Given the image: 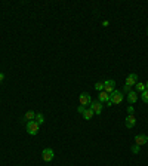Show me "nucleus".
Segmentation results:
<instances>
[{"mask_svg": "<svg viewBox=\"0 0 148 166\" xmlns=\"http://www.w3.org/2000/svg\"><path fill=\"white\" fill-rule=\"evenodd\" d=\"M110 99L111 102H113V106H117V104H121L123 102V99H125V97H123V92L121 91H113L110 93Z\"/></svg>", "mask_w": 148, "mask_h": 166, "instance_id": "1", "label": "nucleus"}, {"mask_svg": "<svg viewBox=\"0 0 148 166\" xmlns=\"http://www.w3.org/2000/svg\"><path fill=\"white\" fill-rule=\"evenodd\" d=\"M39 128H40V125L37 122L34 120L27 122V134H30V135H37L39 134Z\"/></svg>", "mask_w": 148, "mask_h": 166, "instance_id": "2", "label": "nucleus"}, {"mask_svg": "<svg viewBox=\"0 0 148 166\" xmlns=\"http://www.w3.org/2000/svg\"><path fill=\"white\" fill-rule=\"evenodd\" d=\"M89 108H90V110H92V111H93L95 114H98V116H99V114L102 113L104 104H101V102H99L98 99H96V101H93V99H92V102H90V106H89Z\"/></svg>", "mask_w": 148, "mask_h": 166, "instance_id": "3", "label": "nucleus"}, {"mask_svg": "<svg viewBox=\"0 0 148 166\" xmlns=\"http://www.w3.org/2000/svg\"><path fill=\"white\" fill-rule=\"evenodd\" d=\"M79 101H80V106L89 107V106H90V102H92V98H90V95H89L88 92H81Z\"/></svg>", "mask_w": 148, "mask_h": 166, "instance_id": "4", "label": "nucleus"}, {"mask_svg": "<svg viewBox=\"0 0 148 166\" xmlns=\"http://www.w3.org/2000/svg\"><path fill=\"white\" fill-rule=\"evenodd\" d=\"M104 91L107 92V93H111L113 91H116V80H113V79L105 80L104 82Z\"/></svg>", "mask_w": 148, "mask_h": 166, "instance_id": "5", "label": "nucleus"}, {"mask_svg": "<svg viewBox=\"0 0 148 166\" xmlns=\"http://www.w3.org/2000/svg\"><path fill=\"white\" fill-rule=\"evenodd\" d=\"M53 157H55V153H53L52 148H44L42 151V159L44 162H51V160H53Z\"/></svg>", "mask_w": 148, "mask_h": 166, "instance_id": "6", "label": "nucleus"}, {"mask_svg": "<svg viewBox=\"0 0 148 166\" xmlns=\"http://www.w3.org/2000/svg\"><path fill=\"white\" fill-rule=\"evenodd\" d=\"M138 83V74L136 73H130V74L126 77V86H135Z\"/></svg>", "mask_w": 148, "mask_h": 166, "instance_id": "7", "label": "nucleus"}, {"mask_svg": "<svg viewBox=\"0 0 148 166\" xmlns=\"http://www.w3.org/2000/svg\"><path fill=\"white\" fill-rule=\"evenodd\" d=\"M138 98H139V95H138V92H136V91H130L129 93H127V97H126L127 102H129L130 106H133V104L138 101Z\"/></svg>", "mask_w": 148, "mask_h": 166, "instance_id": "8", "label": "nucleus"}, {"mask_svg": "<svg viewBox=\"0 0 148 166\" xmlns=\"http://www.w3.org/2000/svg\"><path fill=\"white\" fill-rule=\"evenodd\" d=\"M148 143V136L145 135V134H139V135L135 136V144L136 145H145V144Z\"/></svg>", "mask_w": 148, "mask_h": 166, "instance_id": "9", "label": "nucleus"}, {"mask_svg": "<svg viewBox=\"0 0 148 166\" xmlns=\"http://www.w3.org/2000/svg\"><path fill=\"white\" fill-rule=\"evenodd\" d=\"M125 125L127 129H133V126L136 125V119H135L133 114H127V117H126V120H125Z\"/></svg>", "mask_w": 148, "mask_h": 166, "instance_id": "10", "label": "nucleus"}, {"mask_svg": "<svg viewBox=\"0 0 148 166\" xmlns=\"http://www.w3.org/2000/svg\"><path fill=\"white\" fill-rule=\"evenodd\" d=\"M108 99H110V93H107L105 91H102V92H99V93H98V101H99L101 104H105Z\"/></svg>", "mask_w": 148, "mask_h": 166, "instance_id": "11", "label": "nucleus"}, {"mask_svg": "<svg viewBox=\"0 0 148 166\" xmlns=\"http://www.w3.org/2000/svg\"><path fill=\"white\" fill-rule=\"evenodd\" d=\"M81 116H83V119H86V120H90V119H92V117H93V116H95V113H93V111H92V110H90V108H86V110H84V111H83V113H81Z\"/></svg>", "mask_w": 148, "mask_h": 166, "instance_id": "12", "label": "nucleus"}, {"mask_svg": "<svg viewBox=\"0 0 148 166\" xmlns=\"http://www.w3.org/2000/svg\"><path fill=\"white\" fill-rule=\"evenodd\" d=\"M34 117H36V113L34 111H27V113L24 114V120L25 122H31V120H34Z\"/></svg>", "mask_w": 148, "mask_h": 166, "instance_id": "13", "label": "nucleus"}, {"mask_svg": "<svg viewBox=\"0 0 148 166\" xmlns=\"http://www.w3.org/2000/svg\"><path fill=\"white\" fill-rule=\"evenodd\" d=\"M135 91L138 92V93H142V92L145 91V83H141L138 82L136 85H135Z\"/></svg>", "mask_w": 148, "mask_h": 166, "instance_id": "14", "label": "nucleus"}, {"mask_svg": "<svg viewBox=\"0 0 148 166\" xmlns=\"http://www.w3.org/2000/svg\"><path fill=\"white\" fill-rule=\"evenodd\" d=\"M34 122H37L39 125H42L44 122V116L42 113H36V117H34Z\"/></svg>", "mask_w": 148, "mask_h": 166, "instance_id": "15", "label": "nucleus"}, {"mask_svg": "<svg viewBox=\"0 0 148 166\" xmlns=\"http://www.w3.org/2000/svg\"><path fill=\"white\" fill-rule=\"evenodd\" d=\"M139 97H141V99H142L145 104H148V89H145L142 93H139Z\"/></svg>", "mask_w": 148, "mask_h": 166, "instance_id": "16", "label": "nucleus"}, {"mask_svg": "<svg viewBox=\"0 0 148 166\" xmlns=\"http://www.w3.org/2000/svg\"><path fill=\"white\" fill-rule=\"evenodd\" d=\"M95 91H98V92H102L104 91V82L95 83Z\"/></svg>", "mask_w": 148, "mask_h": 166, "instance_id": "17", "label": "nucleus"}, {"mask_svg": "<svg viewBox=\"0 0 148 166\" xmlns=\"http://www.w3.org/2000/svg\"><path fill=\"white\" fill-rule=\"evenodd\" d=\"M130 150H132V153H133V154H138V153H139V145H136V144H133V145H132V148H130Z\"/></svg>", "mask_w": 148, "mask_h": 166, "instance_id": "18", "label": "nucleus"}, {"mask_svg": "<svg viewBox=\"0 0 148 166\" xmlns=\"http://www.w3.org/2000/svg\"><path fill=\"white\" fill-rule=\"evenodd\" d=\"M130 91H132V89H130V86H126V85H125V88H123V91H121V92H123V93H129Z\"/></svg>", "mask_w": 148, "mask_h": 166, "instance_id": "19", "label": "nucleus"}, {"mask_svg": "<svg viewBox=\"0 0 148 166\" xmlns=\"http://www.w3.org/2000/svg\"><path fill=\"white\" fill-rule=\"evenodd\" d=\"M86 108H88V107L79 106V107H77V111H79V113H83V111H84V110H86Z\"/></svg>", "mask_w": 148, "mask_h": 166, "instance_id": "20", "label": "nucleus"}, {"mask_svg": "<svg viewBox=\"0 0 148 166\" xmlns=\"http://www.w3.org/2000/svg\"><path fill=\"white\" fill-rule=\"evenodd\" d=\"M133 111H135V107H132V106L127 107V113L129 114H133Z\"/></svg>", "mask_w": 148, "mask_h": 166, "instance_id": "21", "label": "nucleus"}, {"mask_svg": "<svg viewBox=\"0 0 148 166\" xmlns=\"http://www.w3.org/2000/svg\"><path fill=\"white\" fill-rule=\"evenodd\" d=\"M105 106H107V107H113V102H111V99H108V101L105 102Z\"/></svg>", "mask_w": 148, "mask_h": 166, "instance_id": "22", "label": "nucleus"}, {"mask_svg": "<svg viewBox=\"0 0 148 166\" xmlns=\"http://www.w3.org/2000/svg\"><path fill=\"white\" fill-rule=\"evenodd\" d=\"M3 80H5V74H3V73H0V83L3 82Z\"/></svg>", "mask_w": 148, "mask_h": 166, "instance_id": "23", "label": "nucleus"}, {"mask_svg": "<svg viewBox=\"0 0 148 166\" xmlns=\"http://www.w3.org/2000/svg\"><path fill=\"white\" fill-rule=\"evenodd\" d=\"M102 25H104V27H108V25H110V23H108V21H102Z\"/></svg>", "mask_w": 148, "mask_h": 166, "instance_id": "24", "label": "nucleus"}, {"mask_svg": "<svg viewBox=\"0 0 148 166\" xmlns=\"http://www.w3.org/2000/svg\"><path fill=\"white\" fill-rule=\"evenodd\" d=\"M145 89H148V80H147V83H145Z\"/></svg>", "mask_w": 148, "mask_h": 166, "instance_id": "25", "label": "nucleus"}, {"mask_svg": "<svg viewBox=\"0 0 148 166\" xmlns=\"http://www.w3.org/2000/svg\"><path fill=\"white\" fill-rule=\"evenodd\" d=\"M147 34H148V31H147Z\"/></svg>", "mask_w": 148, "mask_h": 166, "instance_id": "26", "label": "nucleus"}]
</instances>
